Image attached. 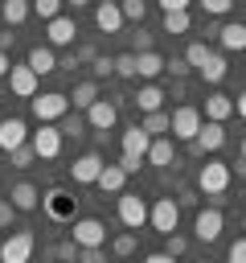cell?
Segmentation results:
<instances>
[{"instance_id":"cell-1","label":"cell","mask_w":246,"mask_h":263,"mask_svg":"<svg viewBox=\"0 0 246 263\" xmlns=\"http://www.w3.org/2000/svg\"><path fill=\"white\" fill-rule=\"evenodd\" d=\"M230 177H234V173H230V164H225V160H205V164H201V173H197V189H201V193H209L213 201H221V193L230 189Z\"/></svg>"},{"instance_id":"cell-2","label":"cell","mask_w":246,"mask_h":263,"mask_svg":"<svg viewBox=\"0 0 246 263\" xmlns=\"http://www.w3.org/2000/svg\"><path fill=\"white\" fill-rule=\"evenodd\" d=\"M29 107H33V115H37V123H57V119L70 111V99L57 95V90H45V95H33Z\"/></svg>"},{"instance_id":"cell-3","label":"cell","mask_w":246,"mask_h":263,"mask_svg":"<svg viewBox=\"0 0 246 263\" xmlns=\"http://www.w3.org/2000/svg\"><path fill=\"white\" fill-rule=\"evenodd\" d=\"M61 132H57V123H41L37 132H29V148L37 152V160H53L57 152H61Z\"/></svg>"},{"instance_id":"cell-4","label":"cell","mask_w":246,"mask_h":263,"mask_svg":"<svg viewBox=\"0 0 246 263\" xmlns=\"http://www.w3.org/2000/svg\"><path fill=\"white\" fill-rule=\"evenodd\" d=\"M168 132H172V140L193 144V136L201 132V111H197V107H176V111L168 115Z\"/></svg>"},{"instance_id":"cell-5","label":"cell","mask_w":246,"mask_h":263,"mask_svg":"<svg viewBox=\"0 0 246 263\" xmlns=\"http://www.w3.org/2000/svg\"><path fill=\"white\" fill-rule=\"evenodd\" d=\"M148 222L160 230V234H172L180 226V205L176 197H156V205H148Z\"/></svg>"},{"instance_id":"cell-6","label":"cell","mask_w":246,"mask_h":263,"mask_svg":"<svg viewBox=\"0 0 246 263\" xmlns=\"http://www.w3.org/2000/svg\"><path fill=\"white\" fill-rule=\"evenodd\" d=\"M221 226H225V218H221L217 205H205V210H197V218H193V234H197L201 242H217V238H221Z\"/></svg>"},{"instance_id":"cell-7","label":"cell","mask_w":246,"mask_h":263,"mask_svg":"<svg viewBox=\"0 0 246 263\" xmlns=\"http://www.w3.org/2000/svg\"><path fill=\"white\" fill-rule=\"evenodd\" d=\"M119 222H123L127 230H139V226L148 222V201H144L139 193H119Z\"/></svg>"},{"instance_id":"cell-8","label":"cell","mask_w":246,"mask_h":263,"mask_svg":"<svg viewBox=\"0 0 246 263\" xmlns=\"http://www.w3.org/2000/svg\"><path fill=\"white\" fill-rule=\"evenodd\" d=\"M29 255H33V234L29 230H16L0 242V263H29Z\"/></svg>"},{"instance_id":"cell-9","label":"cell","mask_w":246,"mask_h":263,"mask_svg":"<svg viewBox=\"0 0 246 263\" xmlns=\"http://www.w3.org/2000/svg\"><path fill=\"white\" fill-rule=\"evenodd\" d=\"M221 144H225V123H213V119H201V132L193 136V144H189V148L205 156V152H217Z\"/></svg>"},{"instance_id":"cell-10","label":"cell","mask_w":246,"mask_h":263,"mask_svg":"<svg viewBox=\"0 0 246 263\" xmlns=\"http://www.w3.org/2000/svg\"><path fill=\"white\" fill-rule=\"evenodd\" d=\"M70 238H74L78 247H102V242H107V226H102L98 218H74Z\"/></svg>"},{"instance_id":"cell-11","label":"cell","mask_w":246,"mask_h":263,"mask_svg":"<svg viewBox=\"0 0 246 263\" xmlns=\"http://www.w3.org/2000/svg\"><path fill=\"white\" fill-rule=\"evenodd\" d=\"M115 119H119V103L94 99V103L86 107V127H94V132H111V127H115Z\"/></svg>"},{"instance_id":"cell-12","label":"cell","mask_w":246,"mask_h":263,"mask_svg":"<svg viewBox=\"0 0 246 263\" xmlns=\"http://www.w3.org/2000/svg\"><path fill=\"white\" fill-rule=\"evenodd\" d=\"M98 173H102V156H98V152H82V156L70 164L74 185H94V181H98Z\"/></svg>"},{"instance_id":"cell-13","label":"cell","mask_w":246,"mask_h":263,"mask_svg":"<svg viewBox=\"0 0 246 263\" xmlns=\"http://www.w3.org/2000/svg\"><path fill=\"white\" fill-rule=\"evenodd\" d=\"M8 90L16 99H33L37 95V74L29 66H8Z\"/></svg>"},{"instance_id":"cell-14","label":"cell","mask_w":246,"mask_h":263,"mask_svg":"<svg viewBox=\"0 0 246 263\" xmlns=\"http://www.w3.org/2000/svg\"><path fill=\"white\" fill-rule=\"evenodd\" d=\"M41 205L49 210V218L66 222V218H74V205H78V197H70L66 189H49V193L41 197Z\"/></svg>"},{"instance_id":"cell-15","label":"cell","mask_w":246,"mask_h":263,"mask_svg":"<svg viewBox=\"0 0 246 263\" xmlns=\"http://www.w3.org/2000/svg\"><path fill=\"white\" fill-rule=\"evenodd\" d=\"M20 144H29L25 119H0V152H12V148H20Z\"/></svg>"},{"instance_id":"cell-16","label":"cell","mask_w":246,"mask_h":263,"mask_svg":"<svg viewBox=\"0 0 246 263\" xmlns=\"http://www.w3.org/2000/svg\"><path fill=\"white\" fill-rule=\"evenodd\" d=\"M74 33H78V25L61 12V16H53V21H45V37H49V49L53 45H70L74 41Z\"/></svg>"},{"instance_id":"cell-17","label":"cell","mask_w":246,"mask_h":263,"mask_svg":"<svg viewBox=\"0 0 246 263\" xmlns=\"http://www.w3.org/2000/svg\"><path fill=\"white\" fill-rule=\"evenodd\" d=\"M25 66H29L37 78H45V74H53V70H57V58H53V49H49V45H33V49H29V58H25Z\"/></svg>"},{"instance_id":"cell-18","label":"cell","mask_w":246,"mask_h":263,"mask_svg":"<svg viewBox=\"0 0 246 263\" xmlns=\"http://www.w3.org/2000/svg\"><path fill=\"white\" fill-rule=\"evenodd\" d=\"M8 201H12V210H37V205H41V189L29 185V181H16V185L8 189Z\"/></svg>"},{"instance_id":"cell-19","label":"cell","mask_w":246,"mask_h":263,"mask_svg":"<svg viewBox=\"0 0 246 263\" xmlns=\"http://www.w3.org/2000/svg\"><path fill=\"white\" fill-rule=\"evenodd\" d=\"M148 164H156V168H168L176 156H172V136H152V144H148V156H144Z\"/></svg>"},{"instance_id":"cell-20","label":"cell","mask_w":246,"mask_h":263,"mask_svg":"<svg viewBox=\"0 0 246 263\" xmlns=\"http://www.w3.org/2000/svg\"><path fill=\"white\" fill-rule=\"evenodd\" d=\"M217 41H221V49H225V53H238V49H246V25H242V21H230V25H221V29H217Z\"/></svg>"},{"instance_id":"cell-21","label":"cell","mask_w":246,"mask_h":263,"mask_svg":"<svg viewBox=\"0 0 246 263\" xmlns=\"http://www.w3.org/2000/svg\"><path fill=\"white\" fill-rule=\"evenodd\" d=\"M164 74V58L156 53V49H144V53H135V78H160Z\"/></svg>"},{"instance_id":"cell-22","label":"cell","mask_w":246,"mask_h":263,"mask_svg":"<svg viewBox=\"0 0 246 263\" xmlns=\"http://www.w3.org/2000/svg\"><path fill=\"white\" fill-rule=\"evenodd\" d=\"M131 103H135L144 115H148V111H164V90H160L156 82H144V86H139V95H135Z\"/></svg>"},{"instance_id":"cell-23","label":"cell","mask_w":246,"mask_h":263,"mask_svg":"<svg viewBox=\"0 0 246 263\" xmlns=\"http://www.w3.org/2000/svg\"><path fill=\"white\" fill-rule=\"evenodd\" d=\"M94 25H98L102 33H119V29H123V12H119V4H98V8H94Z\"/></svg>"},{"instance_id":"cell-24","label":"cell","mask_w":246,"mask_h":263,"mask_svg":"<svg viewBox=\"0 0 246 263\" xmlns=\"http://www.w3.org/2000/svg\"><path fill=\"white\" fill-rule=\"evenodd\" d=\"M230 115H234V99H230V95H209V99H205V119L225 123Z\"/></svg>"},{"instance_id":"cell-25","label":"cell","mask_w":246,"mask_h":263,"mask_svg":"<svg viewBox=\"0 0 246 263\" xmlns=\"http://www.w3.org/2000/svg\"><path fill=\"white\" fill-rule=\"evenodd\" d=\"M148 144H152V136H148L139 123L123 132V152H131V156H148Z\"/></svg>"},{"instance_id":"cell-26","label":"cell","mask_w":246,"mask_h":263,"mask_svg":"<svg viewBox=\"0 0 246 263\" xmlns=\"http://www.w3.org/2000/svg\"><path fill=\"white\" fill-rule=\"evenodd\" d=\"M123 181H127V173L119 168V164H102V173H98V189L102 193H123Z\"/></svg>"},{"instance_id":"cell-27","label":"cell","mask_w":246,"mask_h":263,"mask_svg":"<svg viewBox=\"0 0 246 263\" xmlns=\"http://www.w3.org/2000/svg\"><path fill=\"white\" fill-rule=\"evenodd\" d=\"M225 70H230V66H225V53H209V58L197 66V74H201L205 82H221V78H225Z\"/></svg>"},{"instance_id":"cell-28","label":"cell","mask_w":246,"mask_h":263,"mask_svg":"<svg viewBox=\"0 0 246 263\" xmlns=\"http://www.w3.org/2000/svg\"><path fill=\"white\" fill-rule=\"evenodd\" d=\"M29 0H4L0 4V16H4V25H20V21H29Z\"/></svg>"},{"instance_id":"cell-29","label":"cell","mask_w":246,"mask_h":263,"mask_svg":"<svg viewBox=\"0 0 246 263\" xmlns=\"http://www.w3.org/2000/svg\"><path fill=\"white\" fill-rule=\"evenodd\" d=\"M66 99H74V111H86V107L98 99V86H94V82H78L74 95H66Z\"/></svg>"},{"instance_id":"cell-30","label":"cell","mask_w":246,"mask_h":263,"mask_svg":"<svg viewBox=\"0 0 246 263\" xmlns=\"http://www.w3.org/2000/svg\"><path fill=\"white\" fill-rule=\"evenodd\" d=\"M139 127H144L148 136H168V111H148Z\"/></svg>"},{"instance_id":"cell-31","label":"cell","mask_w":246,"mask_h":263,"mask_svg":"<svg viewBox=\"0 0 246 263\" xmlns=\"http://www.w3.org/2000/svg\"><path fill=\"white\" fill-rule=\"evenodd\" d=\"M57 132H61V136H82V132H86V115L66 111V115H61V123H57Z\"/></svg>"},{"instance_id":"cell-32","label":"cell","mask_w":246,"mask_h":263,"mask_svg":"<svg viewBox=\"0 0 246 263\" xmlns=\"http://www.w3.org/2000/svg\"><path fill=\"white\" fill-rule=\"evenodd\" d=\"M61 4H66V0H29V8H33L41 21H53V16H61Z\"/></svg>"},{"instance_id":"cell-33","label":"cell","mask_w":246,"mask_h":263,"mask_svg":"<svg viewBox=\"0 0 246 263\" xmlns=\"http://www.w3.org/2000/svg\"><path fill=\"white\" fill-rule=\"evenodd\" d=\"M209 53H213V49H209L205 41H193V45L184 49V62H189V70H197V66H201V62H205Z\"/></svg>"},{"instance_id":"cell-34","label":"cell","mask_w":246,"mask_h":263,"mask_svg":"<svg viewBox=\"0 0 246 263\" xmlns=\"http://www.w3.org/2000/svg\"><path fill=\"white\" fill-rule=\"evenodd\" d=\"M164 33H189V12H164Z\"/></svg>"},{"instance_id":"cell-35","label":"cell","mask_w":246,"mask_h":263,"mask_svg":"<svg viewBox=\"0 0 246 263\" xmlns=\"http://www.w3.org/2000/svg\"><path fill=\"white\" fill-rule=\"evenodd\" d=\"M8 160H12V168H29V164L37 160V152H33L29 144H20V148H12V152H8Z\"/></svg>"},{"instance_id":"cell-36","label":"cell","mask_w":246,"mask_h":263,"mask_svg":"<svg viewBox=\"0 0 246 263\" xmlns=\"http://www.w3.org/2000/svg\"><path fill=\"white\" fill-rule=\"evenodd\" d=\"M119 12H123V21H144L148 4L144 0H119Z\"/></svg>"},{"instance_id":"cell-37","label":"cell","mask_w":246,"mask_h":263,"mask_svg":"<svg viewBox=\"0 0 246 263\" xmlns=\"http://www.w3.org/2000/svg\"><path fill=\"white\" fill-rule=\"evenodd\" d=\"M115 74H119V78H135V53H131V49L115 58Z\"/></svg>"},{"instance_id":"cell-38","label":"cell","mask_w":246,"mask_h":263,"mask_svg":"<svg viewBox=\"0 0 246 263\" xmlns=\"http://www.w3.org/2000/svg\"><path fill=\"white\" fill-rule=\"evenodd\" d=\"M164 251H168V255H172V259H176V255H184V251H189V238H184V234H176V230H172V234H164Z\"/></svg>"},{"instance_id":"cell-39","label":"cell","mask_w":246,"mask_h":263,"mask_svg":"<svg viewBox=\"0 0 246 263\" xmlns=\"http://www.w3.org/2000/svg\"><path fill=\"white\" fill-rule=\"evenodd\" d=\"M111 251H115V255H131V251H135V234H131V230H123V234H115V242H111Z\"/></svg>"},{"instance_id":"cell-40","label":"cell","mask_w":246,"mask_h":263,"mask_svg":"<svg viewBox=\"0 0 246 263\" xmlns=\"http://www.w3.org/2000/svg\"><path fill=\"white\" fill-rule=\"evenodd\" d=\"M225 263H246V234L230 242V251H225Z\"/></svg>"},{"instance_id":"cell-41","label":"cell","mask_w":246,"mask_h":263,"mask_svg":"<svg viewBox=\"0 0 246 263\" xmlns=\"http://www.w3.org/2000/svg\"><path fill=\"white\" fill-rule=\"evenodd\" d=\"M201 8H205L209 16H225V12L234 8V0H201Z\"/></svg>"},{"instance_id":"cell-42","label":"cell","mask_w":246,"mask_h":263,"mask_svg":"<svg viewBox=\"0 0 246 263\" xmlns=\"http://www.w3.org/2000/svg\"><path fill=\"white\" fill-rule=\"evenodd\" d=\"M57 259H61V263H74V259H78V242H74V238L57 242Z\"/></svg>"},{"instance_id":"cell-43","label":"cell","mask_w":246,"mask_h":263,"mask_svg":"<svg viewBox=\"0 0 246 263\" xmlns=\"http://www.w3.org/2000/svg\"><path fill=\"white\" fill-rule=\"evenodd\" d=\"M164 70L176 74V78H184V74H189V62H184V58H164Z\"/></svg>"},{"instance_id":"cell-44","label":"cell","mask_w":246,"mask_h":263,"mask_svg":"<svg viewBox=\"0 0 246 263\" xmlns=\"http://www.w3.org/2000/svg\"><path fill=\"white\" fill-rule=\"evenodd\" d=\"M139 164H144V156H131V152H123V156H119V168H123L127 177H131V173H139Z\"/></svg>"},{"instance_id":"cell-45","label":"cell","mask_w":246,"mask_h":263,"mask_svg":"<svg viewBox=\"0 0 246 263\" xmlns=\"http://www.w3.org/2000/svg\"><path fill=\"white\" fill-rule=\"evenodd\" d=\"M12 218H16L12 201H8V197H0V230H8V226H12Z\"/></svg>"},{"instance_id":"cell-46","label":"cell","mask_w":246,"mask_h":263,"mask_svg":"<svg viewBox=\"0 0 246 263\" xmlns=\"http://www.w3.org/2000/svg\"><path fill=\"white\" fill-rule=\"evenodd\" d=\"M78 259L82 263H102V247H78Z\"/></svg>"},{"instance_id":"cell-47","label":"cell","mask_w":246,"mask_h":263,"mask_svg":"<svg viewBox=\"0 0 246 263\" xmlns=\"http://www.w3.org/2000/svg\"><path fill=\"white\" fill-rule=\"evenodd\" d=\"M94 74H98V78L115 74V58H94Z\"/></svg>"},{"instance_id":"cell-48","label":"cell","mask_w":246,"mask_h":263,"mask_svg":"<svg viewBox=\"0 0 246 263\" xmlns=\"http://www.w3.org/2000/svg\"><path fill=\"white\" fill-rule=\"evenodd\" d=\"M144 49H152V33H144V29H139V33H135V49H131V53H144Z\"/></svg>"},{"instance_id":"cell-49","label":"cell","mask_w":246,"mask_h":263,"mask_svg":"<svg viewBox=\"0 0 246 263\" xmlns=\"http://www.w3.org/2000/svg\"><path fill=\"white\" fill-rule=\"evenodd\" d=\"M164 12H189V0H160Z\"/></svg>"},{"instance_id":"cell-50","label":"cell","mask_w":246,"mask_h":263,"mask_svg":"<svg viewBox=\"0 0 246 263\" xmlns=\"http://www.w3.org/2000/svg\"><path fill=\"white\" fill-rule=\"evenodd\" d=\"M144 263H176V259H172V255H168V251H156V255H148V259H144Z\"/></svg>"},{"instance_id":"cell-51","label":"cell","mask_w":246,"mask_h":263,"mask_svg":"<svg viewBox=\"0 0 246 263\" xmlns=\"http://www.w3.org/2000/svg\"><path fill=\"white\" fill-rule=\"evenodd\" d=\"M176 205H197V193H189V189H184V193L176 197Z\"/></svg>"},{"instance_id":"cell-52","label":"cell","mask_w":246,"mask_h":263,"mask_svg":"<svg viewBox=\"0 0 246 263\" xmlns=\"http://www.w3.org/2000/svg\"><path fill=\"white\" fill-rule=\"evenodd\" d=\"M8 45H12V33H8V29H0V49L8 53Z\"/></svg>"},{"instance_id":"cell-53","label":"cell","mask_w":246,"mask_h":263,"mask_svg":"<svg viewBox=\"0 0 246 263\" xmlns=\"http://www.w3.org/2000/svg\"><path fill=\"white\" fill-rule=\"evenodd\" d=\"M8 66H12V62H8V53L0 49V78H8Z\"/></svg>"},{"instance_id":"cell-54","label":"cell","mask_w":246,"mask_h":263,"mask_svg":"<svg viewBox=\"0 0 246 263\" xmlns=\"http://www.w3.org/2000/svg\"><path fill=\"white\" fill-rule=\"evenodd\" d=\"M234 111H238V115H242V119H246V90H242V95H238V103H234Z\"/></svg>"},{"instance_id":"cell-55","label":"cell","mask_w":246,"mask_h":263,"mask_svg":"<svg viewBox=\"0 0 246 263\" xmlns=\"http://www.w3.org/2000/svg\"><path fill=\"white\" fill-rule=\"evenodd\" d=\"M230 173H238V181H246V160H238V164H234Z\"/></svg>"},{"instance_id":"cell-56","label":"cell","mask_w":246,"mask_h":263,"mask_svg":"<svg viewBox=\"0 0 246 263\" xmlns=\"http://www.w3.org/2000/svg\"><path fill=\"white\" fill-rule=\"evenodd\" d=\"M66 4H74V8H86V4H90V0H66Z\"/></svg>"},{"instance_id":"cell-57","label":"cell","mask_w":246,"mask_h":263,"mask_svg":"<svg viewBox=\"0 0 246 263\" xmlns=\"http://www.w3.org/2000/svg\"><path fill=\"white\" fill-rule=\"evenodd\" d=\"M242 160H246V140H242Z\"/></svg>"},{"instance_id":"cell-58","label":"cell","mask_w":246,"mask_h":263,"mask_svg":"<svg viewBox=\"0 0 246 263\" xmlns=\"http://www.w3.org/2000/svg\"><path fill=\"white\" fill-rule=\"evenodd\" d=\"M98 4H119V0H98Z\"/></svg>"},{"instance_id":"cell-59","label":"cell","mask_w":246,"mask_h":263,"mask_svg":"<svg viewBox=\"0 0 246 263\" xmlns=\"http://www.w3.org/2000/svg\"><path fill=\"white\" fill-rule=\"evenodd\" d=\"M242 230H246V222H242Z\"/></svg>"},{"instance_id":"cell-60","label":"cell","mask_w":246,"mask_h":263,"mask_svg":"<svg viewBox=\"0 0 246 263\" xmlns=\"http://www.w3.org/2000/svg\"><path fill=\"white\" fill-rule=\"evenodd\" d=\"M201 263H209V259H201Z\"/></svg>"}]
</instances>
